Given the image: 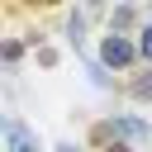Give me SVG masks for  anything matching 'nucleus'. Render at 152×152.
<instances>
[{
	"label": "nucleus",
	"mask_w": 152,
	"mask_h": 152,
	"mask_svg": "<svg viewBox=\"0 0 152 152\" xmlns=\"http://www.w3.org/2000/svg\"><path fill=\"white\" fill-rule=\"evenodd\" d=\"M109 152H128V147H109Z\"/></svg>",
	"instance_id": "nucleus-5"
},
{
	"label": "nucleus",
	"mask_w": 152,
	"mask_h": 152,
	"mask_svg": "<svg viewBox=\"0 0 152 152\" xmlns=\"http://www.w3.org/2000/svg\"><path fill=\"white\" fill-rule=\"evenodd\" d=\"M57 152H76V147H57Z\"/></svg>",
	"instance_id": "nucleus-6"
},
{
	"label": "nucleus",
	"mask_w": 152,
	"mask_h": 152,
	"mask_svg": "<svg viewBox=\"0 0 152 152\" xmlns=\"http://www.w3.org/2000/svg\"><path fill=\"white\" fill-rule=\"evenodd\" d=\"M138 57H147V62H152V24H142V28H138Z\"/></svg>",
	"instance_id": "nucleus-3"
},
{
	"label": "nucleus",
	"mask_w": 152,
	"mask_h": 152,
	"mask_svg": "<svg viewBox=\"0 0 152 152\" xmlns=\"http://www.w3.org/2000/svg\"><path fill=\"white\" fill-rule=\"evenodd\" d=\"M5 138H10V152H38V142H33V133L19 124V119H5Z\"/></svg>",
	"instance_id": "nucleus-2"
},
{
	"label": "nucleus",
	"mask_w": 152,
	"mask_h": 152,
	"mask_svg": "<svg viewBox=\"0 0 152 152\" xmlns=\"http://www.w3.org/2000/svg\"><path fill=\"white\" fill-rule=\"evenodd\" d=\"M138 95L147 100V95H152V81H138Z\"/></svg>",
	"instance_id": "nucleus-4"
},
{
	"label": "nucleus",
	"mask_w": 152,
	"mask_h": 152,
	"mask_svg": "<svg viewBox=\"0 0 152 152\" xmlns=\"http://www.w3.org/2000/svg\"><path fill=\"white\" fill-rule=\"evenodd\" d=\"M133 57H138V48H133L124 33H109V38L100 43V62H104V66H128Z\"/></svg>",
	"instance_id": "nucleus-1"
}]
</instances>
